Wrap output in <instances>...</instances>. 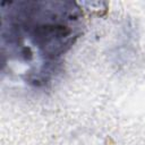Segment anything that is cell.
Returning a JSON list of instances; mask_svg holds the SVG:
<instances>
[{
  "label": "cell",
  "instance_id": "obj_1",
  "mask_svg": "<svg viewBox=\"0 0 145 145\" xmlns=\"http://www.w3.org/2000/svg\"><path fill=\"white\" fill-rule=\"evenodd\" d=\"M2 52L10 58L40 59L25 80L45 87L61 71V59L82 35L83 14L71 1H5L1 3Z\"/></svg>",
  "mask_w": 145,
  "mask_h": 145
}]
</instances>
